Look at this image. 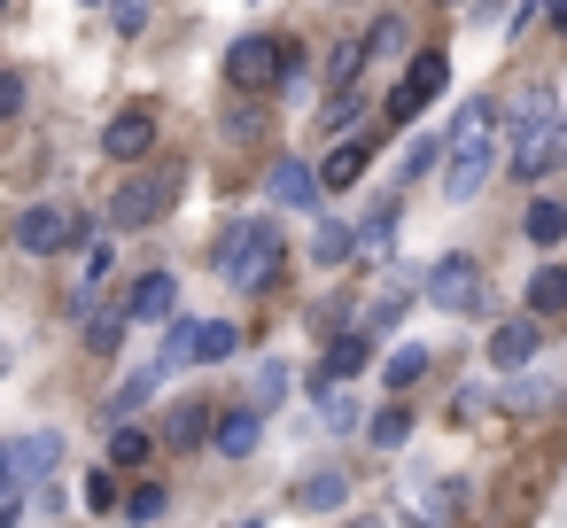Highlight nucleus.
<instances>
[{
  "label": "nucleus",
  "mask_w": 567,
  "mask_h": 528,
  "mask_svg": "<svg viewBox=\"0 0 567 528\" xmlns=\"http://www.w3.org/2000/svg\"><path fill=\"white\" fill-rule=\"evenodd\" d=\"M164 373H172V365H164V358H156V365H141V373H125V381H117V389H110V404H102V412H110V420H117V427H125V420H133V412H141V404H148V396H156V381H164Z\"/></svg>",
  "instance_id": "14"
},
{
  "label": "nucleus",
  "mask_w": 567,
  "mask_h": 528,
  "mask_svg": "<svg viewBox=\"0 0 567 528\" xmlns=\"http://www.w3.org/2000/svg\"><path fill=\"white\" fill-rule=\"evenodd\" d=\"M435 156H451V133H420V141L404 148V164H396V172H404V179H420V172H427Z\"/></svg>",
  "instance_id": "28"
},
{
  "label": "nucleus",
  "mask_w": 567,
  "mask_h": 528,
  "mask_svg": "<svg viewBox=\"0 0 567 528\" xmlns=\"http://www.w3.org/2000/svg\"><path fill=\"white\" fill-rule=\"evenodd\" d=\"M86 241V218L71 210V203H32V210H17V249L24 257H63V249H79Z\"/></svg>",
  "instance_id": "5"
},
{
  "label": "nucleus",
  "mask_w": 567,
  "mask_h": 528,
  "mask_svg": "<svg viewBox=\"0 0 567 528\" xmlns=\"http://www.w3.org/2000/svg\"><path fill=\"white\" fill-rule=\"evenodd\" d=\"M110 24L133 40V32H148V0H110Z\"/></svg>",
  "instance_id": "37"
},
{
  "label": "nucleus",
  "mask_w": 567,
  "mask_h": 528,
  "mask_svg": "<svg viewBox=\"0 0 567 528\" xmlns=\"http://www.w3.org/2000/svg\"><path fill=\"white\" fill-rule=\"evenodd\" d=\"M544 117H551V86H520V102H513L520 141H528V133H544ZM551 125H559V117H551Z\"/></svg>",
  "instance_id": "24"
},
{
  "label": "nucleus",
  "mask_w": 567,
  "mask_h": 528,
  "mask_svg": "<svg viewBox=\"0 0 567 528\" xmlns=\"http://www.w3.org/2000/svg\"><path fill=\"white\" fill-rule=\"evenodd\" d=\"M203 435H218V420H210V412H203V404L187 396V404H179V420H172V443L187 451V443H203Z\"/></svg>",
  "instance_id": "31"
},
{
  "label": "nucleus",
  "mask_w": 567,
  "mask_h": 528,
  "mask_svg": "<svg viewBox=\"0 0 567 528\" xmlns=\"http://www.w3.org/2000/svg\"><path fill=\"white\" fill-rule=\"evenodd\" d=\"M420 373H427V350L412 342V350H396V358H389V373H381V381H389V389H412Z\"/></svg>",
  "instance_id": "33"
},
{
  "label": "nucleus",
  "mask_w": 567,
  "mask_h": 528,
  "mask_svg": "<svg viewBox=\"0 0 567 528\" xmlns=\"http://www.w3.org/2000/svg\"><path fill=\"white\" fill-rule=\"evenodd\" d=\"M567 311V265H536L528 272V319H559Z\"/></svg>",
  "instance_id": "17"
},
{
  "label": "nucleus",
  "mask_w": 567,
  "mask_h": 528,
  "mask_svg": "<svg viewBox=\"0 0 567 528\" xmlns=\"http://www.w3.org/2000/svg\"><path fill=\"white\" fill-rule=\"evenodd\" d=\"M365 48H373V55H396V48H404V24H396V17H373Z\"/></svg>",
  "instance_id": "38"
},
{
  "label": "nucleus",
  "mask_w": 567,
  "mask_h": 528,
  "mask_svg": "<svg viewBox=\"0 0 567 528\" xmlns=\"http://www.w3.org/2000/svg\"><path fill=\"white\" fill-rule=\"evenodd\" d=\"M350 249H358V234H350V226H319V234H311V265H342Z\"/></svg>",
  "instance_id": "29"
},
{
  "label": "nucleus",
  "mask_w": 567,
  "mask_h": 528,
  "mask_svg": "<svg viewBox=\"0 0 567 528\" xmlns=\"http://www.w3.org/2000/svg\"><path fill=\"white\" fill-rule=\"evenodd\" d=\"M389 241H396V203H373V218L358 226V249L365 257H389Z\"/></svg>",
  "instance_id": "25"
},
{
  "label": "nucleus",
  "mask_w": 567,
  "mask_h": 528,
  "mask_svg": "<svg viewBox=\"0 0 567 528\" xmlns=\"http://www.w3.org/2000/svg\"><path fill=\"white\" fill-rule=\"evenodd\" d=\"M265 195L280 203V210H319V195H327V179L303 164V156H280L272 164V179H265Z\"/></svg>",
  "instance_id": "10"
},
{
  "label": "nucleus",
  "mask_w": 567,
  "mask_h": 528,
  "mask_svg": "<svg viewBox=\"0 0 567 528\" xmlns=\"http://www.w3.org/2000/svg\"><path fill=\"white\" fill-rule=\"evenodd\" d=\"M420 296H427L435 311H451V319H474V311H482V265H474L466 249H451V257H435V265H427Z\"/></svg>",
  "instance_id": "6"
},
{
  "label": "nucleus",
  "mask_w": 567,
  "mask_h": 528,
  "mask_svg": "<svg viewBox=\"0 0 567 528\" xmlns=\"http://www.w3.org/2000/svg\"><path fill=\"white\" fill-rule=\"evenodd\" d=\"M342 497H350V482H342L334 466H327V474H303V482H296V505H303V513H342Z\"/></svg>",
  "instance_id": "20"
},
{
  "label": "nucleus",
  "mask_w": 567,
  "mask_h": 528,
  "mask_svg": "<svg viewBox=\"0 0 567 528\" xmlns=\"http://www.w3.org/2000/svg\"><path fill=\"white\" fill-rule=\"evenodd\" d=\"M443 86H451V55H443V48H420V55L404 63V86L389 94V117H396V125H412Z\"/></svg>",
  "instance_id": "7"
},
{
  "label": "nucleus",
  "mask_w": 567,
  "mask_h": 528,
  "mask_svg": "<svg viewBox=\"0 0 567 528\" xmlns=\"http://www.w3.org/2000/svg\"><path fill=\"white\" fill-rule=\"evenodd\" d=\"M396 319H404V288H389V296H381V303H373V319H365V334H373V342H381V334H389V327H396Z\"/></svg>",
  "instance_id": "36"
},
{
  "label": "nucleus",
  "mask_w": 567,
  "mask_h": 528,
  "mask_svg": "<svg viewBox=\"0 0 567 528\" xmlns=\"http://www.w3.org/2000/svg\"><path fill=\"white\" fill-rule=\"evenodd\" d=\"M280 226L272 218H234L226 226V241H218V280L226 288H272V272H280Z\"/></svg>",
  "instance_id": "2"
},
{
  "label": "nucleus",
  "mask_w": 567,
  "mask_h": 528,
  "mask_svg": "<svg viewBox=\"0 0 567 528\" xmlns=\"http://www.w3.org/2000/svg\"><path fill=\"white\" fill-rule=\"evenodd\" d=\"M148 148H156V117L148 110H125V117L102 125V156L110 164H148Z\"/></svg>",
  "instance_id": "9"
},
{
  "label": "nucleus",
  "mask_w": 567,
  "mask_h": 528,
  "mask_svg": "<svg viewBox=\"0 0 567 528\" xmlns=\"http://www.w3.org/2000/svg\"><path fill=\"white\" fill-rule=\"evenodd\" d=\"M536 350H544V334H536V319H505V327L489 334V365H497V373H513V365H528Z\"/></svg>",
  "instance_id": "12"
},
{
  "label": "nucleus",
  "mask_w": 567,
  "mask_h": 528,
  "mask_svg": "<svg viewBox=\"0 0 567 528\" xmlns=\"http://www.w3.org/2000/svg\"><path fill=\"white\" fill-rule=\"evenodd\" d=\"M241 350V327H226V319H203L195 327V365H226Z\"/></svg>",
  "instance_id": "21"
},
{
  "label": "nucleus",
  "mask_w": 567,
  "mask_h": 528,
  "mask_svg": "<svg viewBox=\"0 0 567 528\" xmlns=\"http://www.w3.org/2000/svg\"><path fill=\"white\" fill-rule=\"evenodd\" d=\"M497 172V102H466L451 117V156H443V203H474Z\"/></svg>",
  "instance_id": "1"
},
{
  "label": "nucleus",
  "mask_w": 567,
  "mask_h": 528,
  "mask_svg": "<svg viewBox=\"0 0 567 528\" xmlns=\"http://www.w3.org/2000/svg\"><path fill=\"white\" fill-rule=\"evenodd\" d=\"M125 327H133V311H125V303H117V311H94V319H86V350H94V358H110V350L125 342Z\"/></svg>",
  "instance_id": "23"
},
{
  "label": "nucleus",
  "mask_w": 567,
  "mask_h": 528,
  "mask_svg": "<svg viewBox=\"0 0 567 528\" xmlns=\"http://www.w3.org/2000/svg\"><path fill=\"white\" fill-rule=\"evenodd\" d=\"M280 396H288V365H280V358H265V365L249 373V404H257V412H272Z\"/></svg>",
  "instance_id": "26"
},
{
  "label": "nucleus",
  "mask_w": 567,
  "mask_h": 528,
  "mask_svg": "<svg viewBox=\"0 0 567 528\" xmlns=\"http://www.w3.org/2000/svg\"><path fill=\"white\" fill-rule=\"evenodd\" d=\"M559 156H567V133H559V125H544V133H528V141L513 148V179H544Z\"/></svg>",
  "instance_id": "15"
},
{
  "label": "nucleus",
  "mask_w": 567,
  "mask_h": 528,
  "mask_svg": "<svg viewBox=\"0 0 567 528\" xmlns=\"http://www.w3.org/2000/svg\"><path fill=\"white\" fill-rule=\"evenodd\" d=\"M110 466H148V435L141 427H117L110 435Z\"/></svg>",
  "instance_id": "34"
},
{
  "label": "nucleus",
  "mask_w": 567,
  "mask_h": 528,
  "mask_svg": "<svg viewBox=\"0 0 567 528\" xmlns=\"http://www.w3.org/2000/svg\"><path fill=\"white\" fill-rule=\"evenodd\" d=\"M86 505H94V513H110V505H117V482H110V474H94V482H86Z\"/></svg>",
  "instance_id": "39"
},
{
  "label": "nucleus",
  "mask_w": 567,
  "mask_h": 528,
  "mask_svg": "<svg viewBox=\"0 0 567 528\" xmlns=\"http://www.w3.org/2000/svg\"><path fill=\"white\" fill-rule=\"evenodd\" d=\"M172 303H179V280H172V272H148V280H141V288L125 296L133 327H141V319H172Z\"/></svg>",
  "instance_id": "16"
},
{
  "label": "nucleus",
  "mask_w": 567,
  "mask_h": 528,
  "mask_svg": "<svg viewBox=\"0 0 567 528\" xmlns=\"http://www.w3.org/2000/svg\"><path fill=\"white\" fill-rule=\"evenodd\" d=\"M365 358H373V334H334V342H327V365H319V381H350Z\"/></svg>",
  "instance_id": "19"
},
{
  "label": "nucleus",
  "mask_w": 567,
  "mask_h": 528,
  "mask_svg": "<svg viewBox=\"0 0 567 528\" xmlns=\"http://www.w3.org/2000/svg\"><path fill=\"white\" fill-rule=\"evenodd\" d=\"M520 234H528L536 249H559V241H567V203L536 195V203H528V218H520Z\"/></svg>",
  "instance_id": "18"
},
{
  "label": "nucleus",
  "mask_w": 567,
  "mask_h": 528,
  "mask_svg": "<svg viewBox=\"0 0 567 528\" xmlns=\"http://www.w3.org/2000/svg\"><path fill=\"white\" fill-rule=\"evenodd\" d=\"M226 79H234V86H280V79H288V48L265 40V32H249V40L226 48Z\"/></svg>",
  "instance_id": "8"
},
{
  "label": "nucleus",
  "mask_w": 567,
  "mask_h": 528,
  "mask_svg": "<svg viewBox=\"0 0 567 528\" xmlns=\"http://www.w3.org/2000/svg\"><path fill=\"white\" fill-rule=\"evenodd\" d=\"M0 489H17V497H32L55 466H63V427H24V435H9L0 443Z\"/></svg>",
  "instance_id": "3"
},
{
  "label": "nucleus",
  "mask_w": 567,
  "mask_h": 528,
  "mask_svg": "<svg viewBox=\"0 0 567 528\" xmlns=\"http://www.w3.org/2000/svg\"><path fill=\"white\" fill-rule=\"evenodd\" d=\"M102 280H110V241H94V249H86V272H79V296H71V311H86Z\"/></svg>",
  "instance_id": "30"
},
{
  "label": "nucleus",
  "mask_w": 567,
  "mask_h": 528,
  "mask_svg": "<svg viewBox=\"0 0 567 528\" xmlns=\"http://www.w3.org/2000/svg\"><path fill=\"white\" fill-rule=\"evenodd\" d=\"M559 133H567V110H559Z\"/></svg>",
  "instance_id": "42"
},
{
  "label": "nucleus",
  "mask_w": 567,
  "mask_h": 528,
  "mask_svg": "<svg viewBox=\"0 0 567 528\" xmlns=\"http://www.w3.org/2000/svg\"><path fill=\"white\" fill-rule=\"evenodd\" d=\"M257 443H265V412H257V404L226 412V420H218V435H210V451H218V458H249Z\"/></svg>",
  "instance_id": "13"
},
{
  "label": "nucleus",
  "mask_w": 567,
  "mask_h": 528,
  "mask_svg": "<svg viewBox=\"0 0 567 528\" xmlns=\"http://www.w3.org/2000/svg\"><path fill=\"white\" fill-rule=\"evenodd\" d=\"M172 195H179V172L172 164L164 172H125V187L110 195V226L117 234H141V226H156L172 210Z\"/></svg>",
  "instance_id": "4"
},
{
  "label": "nucleus",
  "mask_w": 567,
  "mask_h": 528,
  "mask_svg": "<svg viewBox=\"0 0 567 528\" xmlns=\"http://www.w3.org/2000/svg\"><path fill=\"white\" fill-rule=\"evenodd\" d=\"M551 396H559V389H551L544 373H520V381H505V404H513V412H544Z\"/></svg>",
  "instance_id": "27"
},
{
  "label": "nucleus",
  "mask_w": 567,
  "mask_h": 528,
  "mask_svg": "<svg viewBox=\"0 0 567 528\" xmlns=\"http://www.w3.org/2000/svg\"><path fill=\"white\" fill-rule=\"evenodd\" d=\"M350 117H358V94H334V102H327V125H334V133H342V125H350Z\"/></svg>",
  "instance_id": "40"
},
{
  "label": "nucleus",
  "mask_w": 567,
  "mask_h": 528,
  "mask_svg": "<svg viewBox=\"0 0 567 528\" xmlns=\"http://www.w3.org/2000/svg\"><path fill=\"white\" fill-rule=\"evenodd\" d=\"M551 24H559V40H567V0H551Z\"/></svg>",
  "instance_id": "41"
},
{
  "label": "nucleus",
  "mask_w": 567,
  "mask_h": 528,
  "mask_svg": "<svg viewBox=\"0 0 567 528\" xmlns=\"http://www.w3.org/2000/svg\"><path fill=\"white\" fill-rule=\"evenodd\" d=\"M365 164H373V133H342V141L327 148V164H319V179H327V195H342V187H358V179H365Z\"/></svg>",
  "instance_id": "11"
},
{
  "label": "nucleus",
  "mask_w": 567,
  "mask_h": 528,
  "mask_svg": "<svg viewBox=\"0 0 567 528\" xmlns=\"http://www.w3.org/2000/svg\"><path fill=\"white\" fill-rule=\"evenodd\" d=\"M365 435H373V451H404V435H412V420H404V412L389 404V412H373V427H365Z\"/></svg>",
  "instance_id": "32"
},
{
  "label": "nucleus",
  "mask_w": 567,
  "mask_h": 528,
  "mask_svg": "<svg viewBox=\"0 0 567 528\" xmlns=\"http://www.w3.org/2000/svg\"><path fill=\"white\" fill-rule=\"evenodd\" d=\"M164 505H172V497H164V482H141V489H133V505H125V520H141V528H148V520H164Z\"/></svg>",
  "instance_id": "35"
},
{
  "label": "nucleus",
  "mask_w": 567,
  "mask_h": 528,
  "mask_svg": "<svg viewBox=\"0 0 567 528\" xmlns=\"http://www.w3.org/2000/svg\"><path fill=\"white\" fill-rule=\"evenodd\" d=\"M365 63H373V48H365V32H358V40H342V48H334V63H327V79H334L342 94H358V71H365Z\"/></svg>",
  "instance_id": "22"
}]
</instances>
